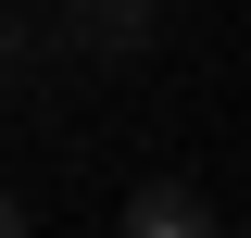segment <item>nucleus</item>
I'll list each match as a JSON object with an SVG mask.
<instances>
[{"mask_svg":"<svg viewBox=\"0 0 251 238\" xmlns=\"http://www.w3.org/2000/svg\"><path fill=\"white\" fill-rule=\"evenodd\" d=\"M63 38L88 63H138L151 50V0H63Z\"/></svg>","mask_w":251,"mask_h":238,"instance_id":"nucleus-1","label":"nucleus"},{"mask_svg":"<svg viewBox=\"0 0 251 238\" xmlns=\"http://www.w3.org/2000/svg\"><path fill=\"white\" fill-rule=\"evenodd\" d=\"M226 213L201 201L188 176H151V188H126V238H214Z\"/></svg>","mask_w":251,"mask_h":238,"instance_id":"nucleus-2","label":"nucleus"},{"mask_svg":"<svg viewBox=\"0 0 251 238\" xmlns=\"http://www.w3.org/2000/svg\"><path fill=\"white\" fill-rule=\"evenodd\" d=\"M13 226H25V201H13V188H0V238H13Z\"/></svg>","mask_w":251,"mask_h":238,"instance_id":"nucleus-3","label":"nucleus"}]
</instances>
